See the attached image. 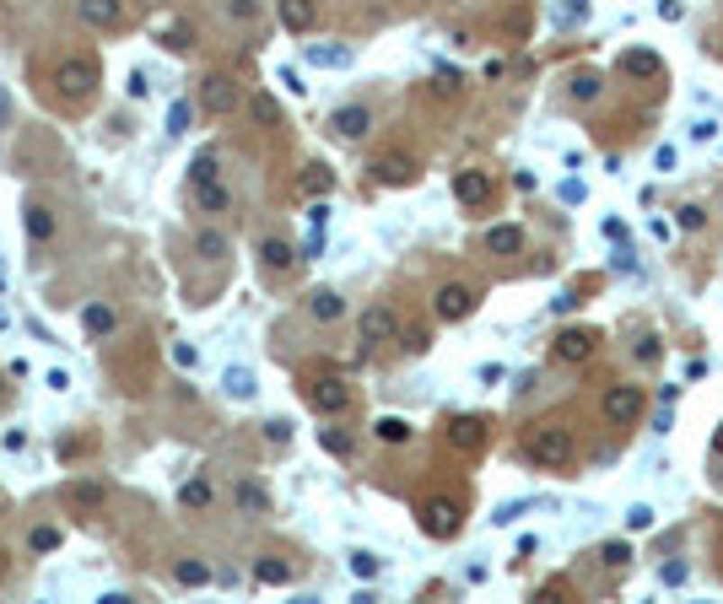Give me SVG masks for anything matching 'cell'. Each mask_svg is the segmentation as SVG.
<instances>
[{
  "instance_id": "cell-1",
  "label": "cell",
  "mask_w": 723,
  "mask_h": 604,
  "mask_svg": "<svg viewBox=\"0 0 723 604\" xmlns=\"http://www.w3.org/2000/svg\"><path fill=\"white\" fill-rule=\"evenodd\" d=\"M49 81H54V97H59L65 108H86V103L97 97L103 70H97V59H92V54H59V59H54V70H49Z\"/></svg>"
},
{
  "instance_id": "cell-2",
  "label": "cell",
  "mask_w": 723,
  "mask_h": 604,
  "mask_svg": "<svg viewBox=\"0 0 723 604\" xmlns=\"http://www.w3.org/2000/svg\"><path fill=\"white\" fill-rule=\"evenodd\" d=\"M524 454H529L540 470H567V464L578 459V437H573V427H562V421H535V427L524 432Z\"/></svg>"
},
{
  "instance_id": "cell-3",
  "label": "cell",
  "mask_w": 723,
  "mask_h": 604,
  "mask_svg": "<svg viewBox=\"0 0 723 604\" xmlns=\"http://www.w3.org/2000/svg\"><path fill=\"white\" fill-rule=\"evenodd\" d=\"M416 524H421L427 540H454L465 529V502L448 497V491H432V497L416 502Z\"/></svg>"
},
{
  "instance_id": "cell-4",
  "label": "cell",
  "mask_w": 723,
  "mask_h": 604,
  "mask_svg": "<svg viewBox=\"0 0 723 604\" xmlns=\"http://www.w3.org/2000/svg\"><path fill=\"white\" fill-rule=\"evenodd\" d=\"M475 308H481V292H475L470 281H443L438 297H432V313H438L443 324H465Z\"/></svg>"
},
{
  "instance_id": "cell-5",
  "label": "cell",
  "mask_w": 723,
  "mask_h": 604,
  "mask_svg": "<svg viewBox=\"0 0 723 604\" xmlns=\"http://www.w3.org/2000/svg\"><path fill=\"white\" fill-rule=\"evenodd\" d=\"M308 405L319 410V416H346L351 410V383L340 378V373H319V378H308Z\"/></svg>"
},
{
  "instance_id": "cell-6",
  "label": "cell",
  "mask_w": 723,
  "mask_h": 604,
  "mask_svg": "<svg viewBox=\"0 0 723 604\" xmlns=\"http://www.w3.org/2000/svg\"><path fill=\"white\" fill-rule=\"evenodd\" d=\"M486 437H492V421L486 416H448V427H443V443L454 454H465V459H475L486 448Z\"/></svg>"
},
{
  "instance_id": "cell-7",
  "label": "cell",
  "mask_w": 723,
  "mask_h": 604,
  "mask_svg": "<svg viewBox=\"0 0 723 604\" xmlns=\"http://www.w3.org/2000/svg\"><path fill=\"white\" fill-rule=\"evenodd\" d=\"M600 416H605L610 427H632V421L643 416V389H637V383H610V389L600 394Z\"/></svg>"
},
{
  "instance_id": "cell-8",
  "label": "cell",
  "mask_w": 723,
  "mask_h": 604,
  "mask_svg": "<svg viewBox=\"0 0 723 604\" xmlns=\"http://www.w3.org/2000/svg\"><path fill=\"white\" fill-rule=\"evenodd\" d=\"M238 97H243V86H238V76H227V70H211V76L200 81V108L216 113V119H227V113L238 108Z\"/></svg>"
},
{
  "instance_id": "cell-9",
  "label": "cell",
  "mask_w": 723,
  "mask_h": 604,
  "mask_svg": "<svg viewBox=\"0 0 723 604\" xmlns=\"http://www.w3.org/2000/svg\"><path fill=\"white\" fill-rule=\"evenodd\" d=\"M373 178H378L384 189H411V184L421 178V162H416L411 151H378V157H373Z\"/></svg>"
},
{
  "instance_id": "cell-10",
  "label": "cell",
  "mask_w": 723,
  "mask_h": 604,
  "mask_svg": "<svg viewBox=\"0 0 723 604\" xmlns=\"http://www.w3.org/2000/svg\"><path fill=\"white\" fill-rule=\"evenodd\" d=\"M22 227H27V243H32V248H49V243L59 238V216H54V205H49L43 194H32V200L22 205Z\"/></svg>"
},
{
  "instance_id": "cell-11",
  "label": "cell",
  "mask_w": 723,
  "mask_h": 604,
  "mask_svg": "<svg viewBox=\"0 0 723 604\" xmlns=\"http://www.w3.org/2000/svg\"><path fill=\"white\" fill-rule=\"evenodd\" d=\"M357 340H362V351H384L389 340H400V319H394V308H367L362 313V324H357Z\"/></svg>"
},
{
  "instance_id": "cell-12",
  "label": "cell",
  "mask_w": 723,
  "mask_h": 604,
  "mask_svg": "<svg viewBox=\"0 0 723 604\" xmlns=\"http://www.w3.org/2000/svg\"><path fill=\"white\" fill-rule=\"evenodd\" d=\"M76 11H81V22H86L92 32H124V27H130L124 0H81Z\"/></svg>"
},
{
  "instance_id": "cell-13",
  "label": "cell",
  "mask_w": 723,
  "mask_h": 604,
  "mask_svg": "<svg viewBox=\"0 0 723 604\" xmlns=\"http://www.w3.org/2000/svg\"><path fill=\"white\" fill-rule=\"evenodd\" d=\"M454 200H459L465 211L492 205V173H481V167H459V173H454Z\"/></svg>"
},
{
  "instance_id": "cell-14",
  "label": "cell",
  "mask_w": 723,
  "mask_h": 604,
  "mask_svg": "<svg viewBox=\"0 0 723 604\" xmlns=\"http://www.w3.org/2000/svg\"><path fill=\"white\" fill-rule=\"evenodd\" d=\"M594 346H600V335H594V329H562V335L551 340V356H556V362H567V367H583V362L594 356Z\"/></svg>"
},
{
  "instance_id": "cell-15",
  "label": "cell",
  "mask_w": 723,
  "mask_h": 604,
  "mask_svg": "<svg viewBox=\"0 0 723 604\" xmlns=\"http://www.w3.org/2000/svg\"><path fill=\"white\" fill-rule=\"evenodd\" d=\"M330 130H335V140H362V135L373 130V113H367L362 103H346V108L330 113Z\"/></svg>"
},
{
  "instance_id": "cell-16",
  "label": "cell",
  "mask_w": 723,
  "mask_h": 604,
  "mask_svg": "<svg viewBox=\"0 0 723 604\" xmlns=\"http://www.w3.org/2000/svg\"><path fill=\"white\" fill-rule=\"evenodd\" d=\"M524 227H513V221H497V227H486V254H497V259H519L524 254Z\"/></svg>"
},
{
  "instance_id": "cell-17",
  "label": "cell",
  "mask_w": 723,
  "mask_h": 604,
  "mask_svg": "<svg viewBox=\"0 0 723 604\" xmlns=\"http://www.w3.org/2000/svg\"><path fill=\"white\" fill-rule=\"evenodd\" d=\"M335 189V167L330 162H303V173H297V194L303 200H324Z\"/></svg>"
},
{
  "instance_id": "cell-18",
  "label": "cell",
  "mask_w": 723,
  "mask_h": 604,
  "mask_svg": "<svg viewBox=\"0 0 723 604\" xmlns=\"http://www.w3.org/2000/svg\"><path fill=\"white\" fill-rule=\"evenodd\" d=\"M276 16L286 32H313L319 22V0H276Z\"/></svg>"
},
{
  "instance_id": "cell-19",
  "label": "cell",
  "mask_w": 723,
  "mask_h": 604,
  "mask_svg": "<svg viewBox=\"0 0 723 604\" xmlns=\"http://www.w3.org/2000/svg\"><path fill=\"white\" fill-rule=\"evenodd\" d=\"M259 265H265L270 275H292V270H297V248H292L286 238H265V243H259Z\"/></svg>"
},
{
  "instance_id": "cell-20",
  "label": "cell",
  "mask_w": 723,
  "mask_h": 604,
  "mask_svg": "<svg viewBox=\"0 0 723 604\" xmlns=\"http://www.w3.org/2000/svg\"><path fill=\"white\" fill-rule=\"evenodd\" d=\"M621 70H627L632 81H659V76H664V59H659L654 49H627V54H621Z\"/></svg>"
},
{
  "instance_id": "cell-21",
  "label": "cell",
  "mask_w": 723,
  "mask_h": 604,
  "mask_svg": "<svg viewBox=\"0 0 723 604\" xmlns=\"http://www.w3.org/2000/svg\"><path fill=\"white\" fill-rule=\"evenodd\" d=\"M81 329H86V340H108V335L119 329V313H113L108 302H86V308H81Z\"/></svg>"
},
{
  "instance_id": "cell-22",
  "label": "cell",
  "mask_w": 723,
  "mask_h": 604,
  "mask_svg": "<svg viewBox=\"0 0 723 604\" xmlns=\"http://www.w3.org/2000/svg\"><path fill=\"white\" fill-rule=\"evenodd\" d=\"M232 508H238L243 518H265V513H270V491L254 486V481H238V486H232Z\"/></svg>"
},
{
  "instance_id": "cell-23",
  "label": "cell",
  "mask_w": 723,
  "mask_h": 604,
  "mask_svg": "<svg viewBox=\"0 0 723 604\" xmlns=\"http://www.w3.org/2000/svg\"><path fill=\"white\" fill-rule=\"evenodd\" d=\"M303 308H308V319H313V324H335V319L346 313V302H340V292H330V286H319V292H308V302H303Z\"/></svg>"
},
{
  "instance_id": "cell-24",
  "label": "cell",
  "mask_w": 723,
  "mask_h": 604,
  "mask_svg": "<svg viewBox=\"0 0 723 604\" xmlns=\"http://www.w3.org/2000/svg\"><path fill=\"white\" fill-rule=\"evenodd\" d=\"M292 578H297V567L281 562V556H259V562H254V583H265V589H281V583H292Z\"/></svg>"
},
{
  "instance_id": "cell-25",
  "label": "cell",
  "mask_w": 723,
  "mask_h": 604,
  "mask_svg": "<svg viewBox=\"0 0 723 604\" xmlns=\"http://www.w3.org/2000/svg\"><path fill=\"white\" fill-rule=\"evenodd\" d=\"M194 254H200L205 265H221V259L232 254V243H227V232H216V227H205V232H194Z\"/></svg>"
},
{
  "instance_id": "cell-26",
  "label": "cell",
  "mask_w": 723,
  "mask_h": 604,
  "mask_svg": "<svg viewBox=\"0 0 723 604\" xmlns=\"http://www.w3.org/2000/svg\"><path fill=\"white\" fill-rule=\"evenodd\" d=\"M194 205H200L205 216H221V211L232 205V189H227V184H194Z\"/></svg>"
},
{
  "instance_id": "cell-27",
  "label": "cell",
  "mask_w": 723,
  "mask_h": 604,
  "mask_svg": "<svg viewBox=\"0 0 723 604\" xmlns=\"http://www.w3.org/2000/svg\"><path fill=\"white\" fill-rule=\"evenodd\" d=\"M567 92H573L578 103H594V97L605 92V76H600V70H573V81H567Z\"/></svg>"
},
{
  "instance_id": "cell-28",
  "label": "cell",
  "mask_w": 723,
  "mask_h": 604,
  "mask_svg": "<svg viewBox=\"0 0 723 604\" xmlns=\"http://www.w3.org/2000/svg\"><path fill=\"white\" fill-rule=\"evenodd\" d=\"M600 562H605L610 572H627V567L637 562V551H632V540H605V545H600Z\"/></svg>"
},
{
  "instance_id": "cell-29",
  "label": "cell",
  "mask_w": 723,
  "mask_h": 604,
  "mask_svg": "<svg viewBox=\"0 0 723 604\" xmlns=\"http://www.w3.org/2000/svg\"><path fill=\"white\" fill-rule=\"evenodd\" d=\"M221 389H227L232 400H254V394H259V383H254V373H249V367H227Z\"/></svg>"
},
{
  "instance_id": "cell-30",
  "label": "cell",
  "mask_w": 723,
  "mask_h": 604,
  "mask_svg": "<svg viewBox=\"0 0 723 604\" xmlns=\"http://www.w3.org/2000/svg\"><path fill=\"white\" fill-rule=\"evenodd\" d=\"M178 502H184L189 513H205V508H211V481H200V475L184 481V486H178Z\"/></svg>"
},
{
  "instance_id": "cell-31",
  "label": "cell",
  "mask_w": 723,
  "mask_h": 604,
  "mask_svg": "<svg viewBox=\"0 0 723 604\" xmlns=\"http://www.w3.org/2000/svg\"><path fill=\"white\" fill-rule=\"evenodd\" d=\"M173 578H178L184 589H205V583H211V567H205L200 556H184V562L173 567Z\"/></svg>"
},
{
  "instance_id": "cell-32",
  "label": "cell",
  "mask_w": 723,
  "mask_h": 604,
  "mask_svg": "<svg viewBox=\"0 0 723 604\" xmlns=\"http://www.w3.org/2000/svg\"><path fill=\"white\" fill-rule=\"evenodd\" d=\"M249 113H254V124H265V130H276V124H281V103H276L270 92H254Z\"/></svg>"
},
{
  "instance_id": "cell-33",
  "label": "cell",
  "mask_w": 723,
  "mask_h": 604,
  "mask_svg": "<svg viewBox=\"0 0 723 604\" xmlns=\"http://www.w3.org/2000/svg\"><path fill=\"white\" fill-rule=\"evenodd\" d=\"M103 497H108V491H103L97 481H81V486H65V502H70V508H103Z\"/></svg>"
},
{
  "instance_id": "cell-34",
  "label": "cell",
  "mask_w": 723,
  "mask_h": 604,
  "mask_svg": "<svg viewBox=\"0 0 723 604\" xmlns=\"http://www.w3.org/2000/svg\"><path fill=\"white\" fill-rule=\"evenodd\" d=\"M373 432H378L384 443H411V421H400V416H378Z\"/></svg>"
},
{
  "instance_id": "cell-35",
  "label": "cell",
  "mask_w": 723,
  "mask_h": 604,
  "mask_svg": "<svg viewBox=\"0 0 723 604\" xmlns=\"http://www.w3.org/2000/svg\"><path fill=\"white\" fill-rule=\"evenodd\" d=\"M319 443H324V454H335V459H351V448H357V443H351V432H340V427H324V432H319Z\"/></svg>"
},
{
  "instance_id": "cell-36",
  "label": "cell",
  "mask_w": 723,
  "mask_h": 604,
  "mask_svg": "<svg viewBox=\"0 0 723 604\" xmlns=\"http://www.w3.org/2000/svg\"><path fill=\"white\" fill-rule=\"evenodd\" d=\"M216 173H221V162H216L211 151H200V157L189 162V184H216Z\"/></svg>"
},
{
  "instance_id": "cell-37",
  "label": "cell",
  "mask_w": 723,
  "mask_h": 604,
  "mask_svg": "<svg viewBox=\"0 0 723 604\" xmlns=\"http://www.w3.org/2000/svg\"><path fill=\"white\" fill-rule=\"evenodd\" d=\"M27 551H38V556H49V551H59V529H54V524H38V529L27 535Z\"/></svg>"
},
{
  "instance_id": "cell-38",
  "label": "cell",
  "mask_w": 723,
  "mask_h": 604,
  "mask_svg": "<svg viewBox=\"0 0 723 604\" xmlns=\"http://www.w3.org/2000/svg\"><path fill=\"white\" fill-rule=\"evenodd\" d=\"M351 54L335 49V43H308V65H346Z\"/></svg>"
},
{
  "instance_id": "cell-39",
  "label": "cell",
  "mask_w": 723,
  "mask_h": 604,
  "mask_svg": "<svg viewBox=\"0 0 723 604\" xmlns=\"http://www.w3.org/2000/svg\"><path fill=\"white\" fill-rule=\"evenodd\" d=\"M432 346V335L421 329V324H411V329H400V351H411V356H421Z\"/></svg>"
},
{
  "instance_id": "cell-40",
  "label": "cell",
  "mask_w": 723,
  "mask_h": 604,
  "mask_svg": "<svg viewBox=\"0 0 723 604\" xmlns=\"http://www.w3.org/2000/svg\"><path fill=\"white\" fill-rule=\"evenodd\" d=\"M427 92H432V97H459V76H454V70H438Z\"/></svg>"
},
{
  "instance_id": "cell-41",
  "label": "cell",
  "mask_w": 723,
  "mask_h": 604,
  "mask_svg": "<svg viewBox=\"0 0 723 604\" xmlns=\"http://www.w3.org/2000/svg\"><path fill=\"white\" fill-rule=\"evenodd\" d=\"M675 221H681L686 232H702V227H708V211H702V205H681V211H675Z\"/></svg>"
},
{
  "instance_id": "cell-42",
  "label": "cell",
  "mask_w": 723,
  "mask_h": 604,
  "mask_svg": "<svg viewBox=\"0 0 723 604\" xmlns=\"http://www.w3.org/2000/svg\"><path fill=\"white\" fill-rule=\"evenodd\" d=\"M643 529H654V508H648V502H637V508L627 513V535H643Z\"/></svg>"
},
{
  "instance_id": "cell-43",
  "label": "cell",
  "mask_w": 723,
  "mask_h": 604,
  "mask_svg": "<svg viewBox=\"0 0 723 604\" xmlns=\"http://www.w3.org/2000/svg\"><path fill=\"white\" fill-rule=\"evenodd\" d=\"M686 578H691V567H686V562H664V567H659V583H664V589H681Z\"/></svg>"
},
{
  "instance_id": "cell-44",
  "label": "cell",
  "mask_w": 723,
  "mask_h": 604,
  "mask_svg": "<svg viewBox=\"0 0 723 604\" xmlns=\"http://www.w3.org/2000/svg\"><path fill=\"white\" fill-rule=\"evenodd\" d=\"M659 356H664V346H659L654 335H643V340H637V362H643V367H659Z\"/></svg>"
},
{
  "instance_id": "cell-45",
  "label": "cell",
  "mask_w": 723,
  "mask_h": 604,
  "mask_svg": "<svg viewBox=\"0 0 723 604\" xmlns=\"http://www.w3.org/2000/svg\"><path fill=\"white\" fill-rule=\"evenodd\" d=\"M227 16L232 22H259V0H227Z\"/></svg>"
},
{
  "instance_id": "cell-46",
  "label": "cell",
  "mask_w": 723,
  "mask_h": 604,
  "mask_svg": "<svg viewBox=\"0 0 723 604\" xmlns=\"http://www.w3.org/2000/svg\"><path fill=\"white\" fill-rule=\"evenodd\" d=\"M162 43L184 54V49H194V27H167V38H162Z\"/></svg>"
},
{
  "instance_id": "cell-47",
  "label": "cell",
  "mask_w": 723,
  "mask_h": 604,
  "mask_svg": "<svg viewBox=\"0 0 723 604\" xmlns=\"http://www.w3.org/2000/svg\"><path fill=\"white\" fill-rule=\"evenodd\" d=\"M189 130V103H173V113H167V135H184Z\"/></svg>"
},
{
  "instance_id": "cell-48",
  "label": "cell",
  "mask_w": 723,
  "mask_h": 604,
  "mask_svg": "<svg viewBox=\"0 0 723 604\" xmlns=\"http://www.w3.org/2000/svg\"><path fill=\"white\" fill-rule=\"evenodd\" d=\"M524 513H529V502H508V508H497V513H492V524H519Z\"/></svg>"
},
{
  "instance_id": "cell-49",
  "label": "cell",
  "mask_w": 723,
  "mask_h": 604,
  "mask_svg": "<svg viewBox=\"0 0 723 604\" xmlns=\"http://www.w3.org/2000/svg\"><path fill=\"white\" fill-rule=\"evenodd\" d=\"M351 572H357V578H378V556L357 551V556H351Z\"/></svg>"
},
{
  "instance_id": "cell-50",
  "label": "cell",
  "mask_w": 723,
  "mask_h": 604,
  "mask_svg": "<svg viewBox=\"0 0 723 604\" xmlns=\"http://www.w3.org/2000/svg\"><path fill=\"white\" fill-rule=\"evenodd\" d=\"M265 443H292V421H265Z\"/></svg>"
},
{
  "instance_id": "cell-51",
  "label": "cell",
  "mask_w": 723,
  "mask_h": 604,
  "mask_svg": "<svg viewBox=\"0 0 723 604\" xmlns=\"http://www.w3.org/2000/svg\"><path fill=\"white\" fill-rule=\"evenodd\" d=\"M659 16H664V22H681V16H686V5H681V0H659Z\"/></svg>"
},
{
  "instance_id": "cell-52",
  "label": "cell",
  "mask_w": 723,
  "mask_h": 604,
  "mask_svg": "<svg viewBox=\"0 0 723 604\" xmlns=\"http://www.w3.org/2000/svg\"><path fill=\"white\" fill-rule=\"evenodd\" d=\"M654 162H659V173H675V146H659V157H654Z\"/></svg>"
},
{
  "instance_id": "cell-53",
  "label": "cell",
  "mask_w": 723,
  "mask_h": 604,
  "mask_svg": "<svg viewBox=\"0 0 723 604\" xmlns=\"http://www.w3.org/2000/svg\"><path fill=\"white\" fill-rule=\"evenodd\" d=\"M173 362H178V367H194L200 356H194V346H173Z\"/></svg>"
},
{
  "instance_id": "cell-54",
  "label": "cell",
  "mask_w": 723,
  "mask_h": 604,
  "mask_svg": "<svg viewBox=\"0 0 723 604\" xmlns=\"http://www.w3.org/2000/svg\"><path fill=\"white\" fill-rule=\"evenodd\" d=\"M670 427H675V416H670V400H664V410L654 416V432H670Z\"/></svg>"
},
{
  "instance_id": "cell-55",
  "label": "cell",
  "mask_w": 723,
  "mask_h": 604,
  "mask_svg": "<svg viewBox=\"0 0 723 604\" xmlns=\"http://www.w3.org/2000/svg\"><path fill=\"white\" fill-rule=\"evenodd\" d=\"M708 454H713V459H723V421H718V432H713V443H708Z\"/></svg>"
},
{
  "instance_id": "cell-56",
  "label": "cell",
  "mask_w": 723,
  "mask_h": 604,
  "mask_svg": "<svg viewBox=\"0 0 723 604\" xmlns=\"http://www.w3.org/2000/svg\"><path fill=\"white\" fill-rule=\"evenodd\" d=\"M0 124H11V97L0 92Z\"/></svg>"
},
{
  "instance_id": "cell-57",
  "label": "cell",
  "mask_w": 723,
  "mask_h": 604,
  "mask_svg": "<svg viewBox=\"0 0 723 604\" xmlns=\"http://www.w3.org/2000/svg\"><path fill=\"white\" fill-rule=\"evenodd\" d=\"M5 572H11V556H5V551H0V583H5Z\"/></svg>"
},
{
  "instance_id": "cell-58",
  "label": "cell",
  "mask_w": 723,
  "mask_h": 604,
  "mask_svg": "<svg viewBox=\"0 0 723 604\" xmlns=\"http://www.w3.org/2000/svg\"><path fill=\"white\" fill-rule=\"evenodd\" d=\"M0 518H5V497H0Z\"/></svg>"
},
{
  "instance_id": "cell-59",
  "label": "cell",
  "mask_w": 723,
  "mask_h": 604,
  "mask_svg": "<svg viewBox=\"0 0 723 604\" xmlns=\"http://www.w3.org/2000/svg\"><path fill=\"white\" fill-rule=\"evenodd\" d=\"M0 394H5V383H0Z\"/></svg>"
}]
</instances>
